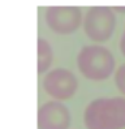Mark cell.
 Instances as JSON below:
<instances>
[{
  "label": "cell",
  "mask_w": 125,
  "mask_h": 129,
  "mask_svg": "<svg viewBox=\"0 0 125 129\" xmlns=\"http://www.w3.org/2000/svg\"><path fill=\"white\" fill-rule=\"evenodd\" d=\"M86 129H125V96L98 98L83 112Z\"/></svg>",
  "instance_id": "obj_1"
},
{
  "label": "cell",
  "mask_w": 125,
  "mask_h": 129,
  "mask_svg": "<svg viewBox=\"0 0 125 129\" xmlns=\"http://www.w3.org/2000/svg\"><path fill=\"white\" fill-rule=\"evenodd\" d=\"M77 67L81 74L90 81H104L115 71V57L103 46H85L77 55Z\"/></svg>",
  "instance_id": "obj_2"
},
{
  "label": "cell",
  "mask_w": 125,
  "mask_h": 129,
  "mask_svg": "<svg viewBox=\"0 0 125 129\" xmlns=\"http://www.w3.org/2000/svg\"><path fill=\"white\" fill-rule=\"evenodd\" d=\"M116 26V16L112 8L92 7L89 8L83 17V31L89 39L97 43L107 42L112 37Z\"/></svg>",
  "instance_id": "obj_3"
},
{
  "label": "cell",
  "mask_w": 125,
  "mask_h": 129,
  "mask_svg": "<svg viewBox=\"0 0 125 129\" xmlns=\"http://www.w3.org/2000/svg\"><path fill=\"white\" fill-rule=\"evenodd\" d=\"M46 24L56 34H72L81 26V24H83L82 12L78 7H48L46 9Z\"/></svg>",
  "instance_id": "obj_4"
},
{
  "label": "cell",
  "mask_w": 125,
  "mask_h": 129,
  "mask_svg": "<svg viewBox=\"0 0 125 129\" xmlns=\"http://www.w3.org/2000/svg\"><path fill=\"white\" fill-rule=\"evenodd\" d=\"M43 89L53 99L68 101L77 93L78 80L73 72L65 68H55L44 76Z\"/></svg>",
  "instance_id": "obj_5"
},
{
  "label": "cell",
  "mask_w": 125,
  "mask_h": 129,
  "mask_svg": "<svg viewBox=\"0 0 125 129\" xmlns=\"http://www.w3.org/2000/svg\"><path fill=\"white\" fill-rule=\"evenodd\" d=\"M38 129H68L70 113L67 106L59 101L43 103L38 110Z\"/></svg>",
  "instance_id": "obj_6"
},
{
  "label": "cell",
  "mask_w": 125,
  "mask_h": 129,
  "mask_svg": "<svg viewBox=\"0 0 125 129\" xmlns=\"http://www.w3.org/2000/svg\"><path fill=\"white\" fill-rule=\"evenodd\" d=\"M53 51L48 41L39 38L38 39V73L42 74L47 72L52 65Z\"/></svg>",
  "instance_id": "obj_7"
},
{
  "label": "cell",
  "mask_w": 125,
  "mask_h": 129,
  "mask_svg": "<svg viewBox=\"0 0 125 129\" xmlns=\"http://www.w3.org/2000/svg\"><path fill=\"white\" fill-rule=\"evenodd\" d=\"M115 85L119 89V91L125 96V64H122L120 68H117L115 73Z\"/></svg>",
  "instance_id": "obj_8"
},
{
  "label": "cell",
  "mask_w": 125,
  "mask_h": 129,
  "mask_svg": "<svg viewBox=\"0 0 125 129\" xmlns=\"http://www.w3.org/2000/svg\"><path fill=\"white\" fill-rule=\"evenodd\" d=\"M120 50L122 52V55L125 56V27H124V31H122L121 39H120Z\"/></svg>",
  "instance_id": "obj_9"
}]
</instances>
